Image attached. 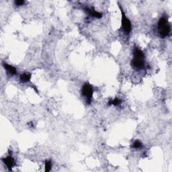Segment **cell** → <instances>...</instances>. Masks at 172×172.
I'll return each instance as SVG.
<instances>
[{"mask_svg":"<svg viewBox=\"0 0 172 172\" xmlns=\"http://www.w3.org/2000/svg\"><path fill=\"white\" fill-rule=\"evenodd\" d=\"M94 89L90 84L85 83L81 89V94L84 98H86V101L88 104L91 103L92 96H93Z\"/></svg>","mask_w":172,"mask_h":172,"instance_id":"277c9868","label":"cell"},{"mask_svg":"<svg viewBox=\"0 0 172 172\" xmlns=\"http://www.w3.org/2000/svg\"><path fill=\"white\" fill-rule=\"evenodd\" d=\"M51 161L50 160L45 161V171H49L51 169Z\"/></svg>","mask_w":172,"mask_h":172,"instance_id":"8fae6325","label":"cell"},{"mask_svg":"<svg viewBox=\"0 0 172 172\" xmlns=\"http://www.w3.org/2000/svg\"><path fill=\"white\" fill-rule=\"evenodd\" d=\"M120 9L121 10V14H122V20H121V23H122V30L124 31L125 33L127 34V35H129L132 30V24L130 22V20L129 19H128L127 18V16L125 15V13L124 11L122 10V7L120 6V5L119 4Z\"/></svg>","mask_w":172,"mask_h":172,"instance_id":"3957f363","label":"cell"},{"mask_svg":"<svg viewBox=\"0 0 172 172\" xmlns=\"http://www.w3.org/2000/svg\"><path fill=\"white\" fill-rule=\"evenodd\" d=\"M120 104H121V100H120V99H118V98H115L114 100H111V101H109V104H110V105L118 106V105H120Z\"/></svg>","mask_w":172,"mask_h":172,"instance_id":"30bf717a","label":"cell"},{"mask_svg":"<svg viewBox=\"0 0 172 172\" xmlns=\"http://www.w3.org/2000/svg\"><path fill=\"white\" fill-rule=\"evenodd\" d=\"M24 3H25V1H24V0H18V1H15V4L16 5V6H22V5Z\"/></svg>","mask_w":172,"mask_h":172,"instance_id":"7c38bea8","label":"cell"},{"mask_svg":"<svg viewBox=\"0 0 172 172\" xmlns=\"http://www.w3.org/2000/svg\"><path fill=\"white\" fill-rule=\"evenodd\" d=\"M145 55L143 52L139 48L135 47L133 51V59L131 65L134 69H141L145 67Z\"/></svg>","mask_w":172,"mask_h":172,"instance_id":"6da1fadb","label":"cell"},{"mask_svg":"<svg viewBox=\"0 0 172 172\" xmlns=\"http://www.w3.org/2000/svg\"><path fill=\"white\" fill-rule=\"evenodd\" d=\"M158 31L160 37L162 38L167 37L170 34V25L169 24L166 18H164V17H162L159 19L158 22Z\"/></svg>","mask_w":172,"mask_h":172,"instance_id":"7a4b0ae2","label":"cell"},{"mask_svg":"<svg viewBox=\"0 0 172 172\" xmlns=\"http://www.w3.org/2000/svg\"><path fill=\"white\" fill-rule=\"evenodd\" d=\"M85 11H86V13L88 14L89 16L93 17V18H101V17H102V14L96 11L95 9H94V8H86V9H85Z\"/></svg>","mask_w":172,"mask_h":172,"instance_id":"8992f818","label":"cell"},{"mask_svg":"<svg viewBox=\"0 0 172 172\" xmlns=\"http://www.w3.org/2000/svg\"><path fill=\"white\" fill-rule=\"evenodd\" d=\"M3 66L4 67V68L6 69V71H8L9 74L11 75H16L17 74V70L15 67L12 66L10 65H8L6 63H3Z\"/></svg>","mask_w":172,"mask_h":172,"instance_id":"52a82bcc","label":"cell"},{"mask_svg":"<svg viewBox=\"0 0 172 172\" xmlns=\"http://www.w3.org/2000/svg\"><path fill=\"white\" fill-rule=\"evenodd\" d=\"M31 79V74L28 73H24L20 75V81L22 83H26L29 82Z\"/></svg>","mask_w":172,"mask_h":172,"instance_id":"ba28073f","label":"cell"},{"mask_svg":"<svg viewBox=\"0 0 172 172\" xmlns=\"http://www.w3.org/2000/svg\"><path fill=\"white\" fill-rule=\"evenodd\" d=\"M142 147V142L140 141V140H135V141L133 142L132 144V147L134 149H139V148H141Z\"/></svg>","mask_w":172,"mask_h":172,"instance_id":"9c48e42d","label":"cell"},{"mask_svg":"<svg viewBox=\"0 0 172 172\" xmlns=\"http://www.w3.org/2000/svg\"><path fill=\"white\" fill-rule=\"evenodd\" d=\"M2 161H3L4 163L7 166V168H8L9 171H11L12 168H13L14 165H15V161H14V159H13V157H12L11 155H9L7 157H5V158L2 159Z\"/></svg>","mask_w":172,"mask_h":172,"instance_id":"5b68a950","label":"cell"}]
</instances>
